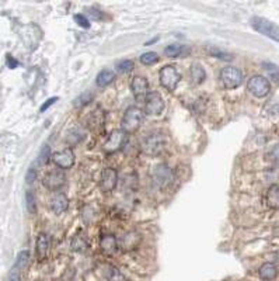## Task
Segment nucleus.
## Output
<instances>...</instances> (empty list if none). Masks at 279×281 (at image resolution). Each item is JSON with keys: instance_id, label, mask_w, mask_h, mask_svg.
I'll list each match as a JSON object with an SVG mask.
<instances>
[{"instance_id": "6e6552de", "label": "nucleus", "mask_w": 279, "mask_h": 281, "mask_svg": "<svg viewBox=\"0 0 279 281\" xmlns=\"http://www.w3.org/2000/svg\"><path fill=\"white\" fill-rule=\"evenodd\" d=\"M152 177H153V182L156 183V186L165 189V187H168L172 183L174 173H172V170L167 165H157L153 169Z\"/></svg>"}, {"instance_id": "5701e85b", "label": "nucleus", "mask_w": 279, "mask_h": 281, "mask_svg": "<svg viewBox=\"0 0 279 281\" xmlns=\"http://www.w3.org/2000/svg\"><path fill=\"white\" fill-rule=\"evenodd\" d=\"M72 249H73L74 252H77V253H83V252H86L87 249H89V242L87 239L83 236V235H76L73 239H72Z\"/></svg>"}, {"instance_id": "4468645a", "label": "nucleus", "mask_w": 279, "mask_h": 281, "mask_svg": "<svg viewBox=\"0 0 279 281\" xmlns=\"http://www.w3.org/2000/svg\"><path fill=\"white\" fill-rule=\"evenodd\" d=\"M51 248V236L48 233H40L38 238H37V245H35V253H37V257L38 260L42 262L45 260V257L48 255Z\"/></svg>"}, {"instance_id": "ea45409f", "label": "nucleus", "mask_w": 279, "mask_h": 281, "mask_svg": "<svg viewBox=\"0 0 279 281\" xmlns=\"http://www.w3.org/2000/svg\"><path fill=\"white\" fill-rule=\"evenodd\" d=\"M277 260H278V263H279V252L277 253Z\"/></svg>"}, {"instance_id": "aec40b11", "label": "nucleus", "mask_w": 279, "mask_h": 281, "mask_svg": "<svg viewBox=\"0 0 279 281\" xmlns=\"http://www.w3.org/2000/svg\"><path fill=\"white\" fill-rule=\"evenodd\" d=\"M189 52V48L184 44H171L165 48V55L168 58H177V57H184Z\"/></svg>"}, {"instance_id": "bb28decb", "label": "nucleus", "mask_w": 279, "mask_h": 281, "mask_svg": "<svg viewBox=\"0 0 279 281\" xmlns=\"http://www.w3.org/2000/svg\"><path fill=\"white\" fill-rule=\"evenodd\" d=\"M159 61H160V58H159V55H157L156 52H145V54L140 55V64H143L146 67L155 65Z\"/></svg>"}, {"instance_id": "c85d7f7f", "label": "nucleus", "mask_w": 279, "mask_h": 281, "mask_svg": "<svg viewBox=\"0 0 279 281\" xmlns=\"http://www.w3.org/2000/svg\"><path fill=\"white\" fill-rule=\"evenodd\" d=\"M50 157H51V148L48 145H45V146H42L41 152H40V155H38L37 163L40 166L47 165V163L50 162Z\"/></svg>"}, {"instance_id": "f8f14e48", "label": "nucleus", "mask_w": 279, "mask_h": 281, "mask_svg": "<svg viewBox=\"0 0 279 281\" xmlns=\"http://www.w3.org/2000/svg\"><path fill=\"white\" fill-rule=\"evenodd\" d=\"M118 183V172L112 167H107L103 170L101 177H100V189L104 193H110L116 187Z\"/></svg>"}, {"instance_id": "f3484780", "label": "nucleus", "mask_w": 279, "mask_h": 281, "mask_svg": "<svg viewBox=\"0 0 279 281\" xmlns=\"http://www.w3.org/2000/svg\"><path fill=\"white\" fill-rule=\"evenodd\" d=\"M140 240V236L139 233H136V232H128V233H125L121 240L118 242V245L121 246L122 250L125 252H129L132 249L136 248V245L139 243Z\"/></svg>"}, {"instance_id": "0eeeda50", "label": "nucleus", "mask_w": 279, "mask_h": 281, "mask_svg": "<svg viewBox=\"0 0 279 281\" xmlns=\"http://www.w3.org/2000/svg\"><path fill=\"white\" fill-rule=\"evenodd\" d=\"M166 146V140L163 135L160 134H153L150 137H146L142 142V148L143 152L148 153L150 156H156L157 153H160Z\"/></svg>"}, {"instance_id": "4c0bfd02", "label": "nucleus", "mask_w": 279, "mask_h": 281, "mask_svg": "<svg viewBox=\"0 0 279 281\" xmlns=\"http://www.w3.org/2000/svg\"><path fill=\"white\" fill-rule=\"evenodd\" d=\"M8 281H20V277L14 273L13 276H11V277H10V279H8Z\"/></svg>"}, {"instance_id": "ddd939ff", "label": "nucleus", "mask_w": 279, "mask_h": 281, "mask_svg": "<svg viewBox=\"0 0 279 281\" xmlns=\"http://www.w3.org/2000/svg\"><path fill=\"white\" fill-rule=\"evenodd\" d=\"M131 90L138 101L146 100L149 94V82L143 76H135L131 82Z\"/></svg>"}, {"instance_id": "2eb2a0df", "label": "nucleus", "mask_w": 279, "mask_h": 281, "mask_svg": "<svg viewBox=\"0 0 279 281\" xmlns=\"http://www.w3.org/2000/svg\"><path fill=\"white\" fill-rule=\"evenodd\" d=\"M118 248H119L118 240H116V238H115L112 233L104 235V236L101 238V240H100V249H101V252H103L104 255H107V256L115 255Z\"/></svg>"}, {"instance_id": "cd10ccee", "label": "nucleus", "mask_w": 279, "mask_h": 281, "mask_svg": "<svg viewBox=\"0 0 279 281\" xmlns=\"http://www.w3.org/2000/svg\"><path fill=\"white\" fill-rule=\"evenodd\" d=\"M133 68H135V62L131 61V59L119 61V62L116 64V70L121 72V73H128V72H131Z\"/></svg>"}, {"instance_id": "dca6fc26", "label": "nucleus", "mask_w": 279, "mask_h": 281, "mask_svg": "<svg viewBox=\"0 0 279 281\" xmlns=\"http://www.w3.org/2000/svg\"><path fill=\"white\" fill-rule=\"evenodd\" d=\"M69 208V199L65 193H57L56 196L51 201V210L54 211V214L60 215L65 212Z\"/></svg>"}, {"instance_id": "412c9836", "label": "nucleus", "mask_w": 279, "mask_h": 281, "mask_svg": "<svg viewBox=\"0 0 279 281\" xmlns=\"http://www.w3.org/2000/svg\"><path fill=\"white\" fill-rule=\"evenodd\" d=\"M115 80V73L110 69H103L99 74H97V79H96V84L99 87H107L111 83Z\"/></svg>"}, {"instance_id": "a211bd4d", "label": "nucleus", "mask_w": 279, "mask_h": 281, "mask_svg": "<svg viewBox=\"0 0 279 281\" xmlns=\"http://www.w3.org/2000/svg\"><path fill=\"white\" fill-rule=\"evenodd\" d=\"M258 276H260V279L264 281L275 280L277 276H278V267H277L275 263L267 262V263H264V265L258 269Z\"/></svg>"}, {"instance_id": "f03ea898", "label": "nucleus", "mask_w": 279, "mask_h": 281, "mask_svg": "<svg viewBox=\"0 0 279 281\" xmlns=\"http://www.w3.org/2000/svg\"><path fill=\"white\" fill-rule=\"evenodd\" d=\"M251 27L254 28L257 33L263 34L268 37L272 41L279 42V25L270 21L268 18L255 16L251 18Z\"/></svg>"}, {"instance_id": "a878e982", "label": "nucleus", "mask_w": 279, "mask_h": 281, "mask_svg": "<svg viewBox=\"0 0 279 281\" xmlns=\"http://www.w3.org/2000/svg\"><path fill=\"white\" fill-rule=\"evenodd\" d=\"M106 277H107L108 281H126V277L119 272V269L112 267V266L108 267L107 273H106Z\"/></svg>"}, {"instance_id": "9b49d317", "label": "nucleus", "mask_w": 279, "mask_h": 281, "mask_svg": "<svg viewBox=\"0 0 279 281\" xmlns=\"http://www.w3.org/2000/svg\"><path fill=\"white\" fill-rule=\"evenodd\" d=\"M54 163L60 169V170H67L70 167H73L74 162H76V156H74V152L70 148H66L63 150H59L56 152L54 156H52Z\"/></svg>"}, {"instance_id": "7c9ffc66", "label": "nucleus", "mask_w": 279, "mask_h": 281, "mask_svg": "<svg viewBox=\"0 0 279 281\" xmlns=\"http://www.w3.org/2000/svg\"><path fill=\"white\" fill-rule=\"evenodd\" d=\"M25 206H27V210L30 214H34L37 211V206H35V197L31 191H27L25 193Z\"/></svg>"}, {"instance_id": "b1692460", "label": "nucleus", "mask_w": 279, "mask_h": 281, "mask_svg": "<svg viewBox=\"0 0 279 281\" xmlns=\"http://www.w3.org/2000/svg\"><path fill=\"white\" fill-rule=\"evenodd\" d=\"M206 51L211 57L218 59H222V61H226V62H230L233 61V55H230L229 52L226 51H222L221 48H216V47H206Z\"/></svg>"}, {"instance_id": "1a4fd4ad", "label": "nucleus", "mask_w": 279, "mask_h": 281, "mask_svg": "<svg viewBox=\"0 0 279 281\" xmlns=\"http://www.w3.org/2000/svg\"><path fill=\"white\" fill-rule=\"evenodd\" d=\"M165 110V100L163 96L159 91H149L146 97V106H145V113L149 116H159Z\"/></svg>"}, {"instance_id": "423d86ee", "label": "nucleus", "mask_w": 279, "mask_h": 281, "mask_svg": "<svg viewBox=\"0 0 279 281\" xmlns=\"http://www.w3.org/2000/svg\"><path fill=\"white\" fill-rule=\"evenodd\" d=\"M159 79H160V84L165 87L166 90L174 91L175 87L178 86V83L181 80V74L178 73V70L175 69V67L172 65H166L160 69L159 72Z\"/></svg>"}, {"instance_id": "f257e3e1", "label": "nucleus", "mask_w": 279, "mask_h": 281, "mask_svg": "<svg viewBox=\"0 0 279 281\" xmlns=\"http://www.w3.org/2000/svg\"><path fill=\"white\" fill-rule=\"evenodd\" d=\"M145 120V111L140 110L139 107H129L122 117V123H121V130L128 134L136 133L140 128V125L143 124Z\"/></svg>"}, {"instance_id": "f704fd0d", "label": "nucleus", "mask_w": 279, "mask_h": 281, "mask_svg": "<svg viewBox=\"0 0 279 281\" xmlns=\"http://www.w3.org/2000/svg\"><path fill=\"white\" fill-rule=\"evenodd\" d=\"M35 177H37V172H35V169H30L28 170V173H27V183H33L35 180Z\"/></svg>"}, {"instance_id": "473e14b6", "label": "nucleus", "mask_w": 279, "mask_h": 281, "mask_svg": "<svg viewBox=\"0 0 279 281\" xmlns=\"http://www.w3.org/2000/svg\"><path fill=\"white\" fill-rule=\"evenodd\" d=\"M74 20H76V23L77 25H80L83 28H89L90 27V21H89V18L86 16H83V14H76L74 16Z\"/></svg>"}, {"instance_id": "393cba45", "label": "nucleus", "mask_w": 279, "mask_h": 281, "mask_svg": "<svg viewBox=\"0 0 279 281\" xmlns=\"http://www.w3.org/2000/svg\"><path fill=\"white\" fill-rule=\"evenodd\" d=\"M28 259H30V252L28 250L20 252L16 259V263H14V272L23 270L25 266H27V263H28Z\"/></svg>"}, {"instance_id": "6ab92c4d", "label": "nucleus", "mask_w": 279, "mask_h": 281, "mask_svg": "<svg viewBox=\"0 0 279 281\" xmlns=\"http://www.w3.org/2000/svg\"><path fill=\"white\" fill-rule=\"evenodd\" d=\"M267 206L271 210H279V184H272L265 194Z\"/></svg>"}, {"instance_id": "9d476101", "label": "nucleus", "mask_w": 279, "mask_h": 281, "mask_svg": "<svg viewBox=\"0 0 279 281\" xmlns=\"http://www.w3.org/2000/svg\"><path fill=\"white\" fill-rule=\"evenodd\" d=\"M42 184L51 191L60 190L66 184V174L60 169L59 170H51L44 176Z\"/></svg>"}, {"instance_id": "c9c22d12", "label": "nucleus", "mask_w": 279, "mask_h": 281, "mask_svg": "<svg viewBox=\"0 0 279 281\" xmlns=\"http://www.w3.org/2000/svg\"><path fill=\"white\" fill-rule=\"evenodd\" d=\"M56 100H57V97H52V99H50L48 101H45L44 104L41 106V111H45L47 108H50L54 103H56Z\"/></svg>"}, {"instance_id": "39448f33", "label": "nucleus", "mask_w": 279, "mask_h": 281, "mask_svg": "<svg viewBox=\"0 0 279 281\" xmlns=\"http://www.w3.org/2000/svg\"><path fill=\"white\" fill-rule=\"evenodd\" d=\"M243 72L236 67H226L221 70V82L226 90H234L243 83Z\"/></svg>"}, {"instance_id": "58836bf2", "label": "nucleus", "mask_w": 279, "mask_h": 281, "mask_svg": "<svg viewBox=\"0 0 279 281\" xmlns=\"http://www.w3.org/2000/svg\"><path fill=\"white\" fill-rule=\"evenodd\" d=\"M156 41H159V37H155L153 40H150V41H146V44H145V45H152L153 42H156Z\"/></svg>"}, {"instance_id": "20e7f679", "label": "nucleus", "mask_w": 279, "mask_h": 281, "mask_svg": "<svg viewBox=\"0 0 279 281\" xmlns=\"http://www.w3.org/2000/svg\"><path fill=\"white\" fill-rule=\"evenodd\" d=\"M247 89L257 99H264L271 91V83L267 77H264L261 74H254L248 79Z\"/></svg>"}, {"instance_id": "c756f323", "label": "nucleus", "mask_w": 279, "mask_h": 281, "mask_svg": "<svg viewBox=\"0 0 279 281\" xmlns=\"http://www.w3.org/2000/svg\"><path fill=\"white\" fill-rule=\"evenodd\" d=\"M93 99V93L90 91H86V93H83L82 96H79L77 99L74 100V107H83V106H86V104H89Z\"/></svg>"}, {"instance_id": "4be33fe9", "label": "nucleus", "mask_w": 279, "mask_h": 281, "mask_svg": "<svg viewBox=\"0 0 279 281\" xmlns=\"http://www.w3.org/2000/svg\"><path fill=\"white\" fill-rule=\"evenodd\" d=\"M189 73H191V80L195 83V84H201V83L205 82L206 72L205 69L201 67L199 64L192 65L191 70H189Z\"/></svg>"}, {"instance_id": "e433bc0d", "label": "nucleus", "mask_w": 279, "mask_h": 281, "mask_svg": "<svg viewBox=\"0 0 279 281\" xmlns=\"http://www.w3.org/2000/svg\"><path fill=\"white\" fill-rule=\"evenodd\" d=\"M89 13H90L91 16L94 17L96 20H100V18H101V14L97 13V10H96V8H89Z\"/></svg>"}, {"instance_id": "7ed1b4c3", "label": "nucleus", "mask_w": 279, "mask_h": 281, "mask_svg": "<svg viewBox=\"0 0 279 281\" xmlns=\"http://www.w3.org/2000/svg\"><path fill=\"white\" fill-rule=\"evenodd\" d=\"M126 140H128V134L122 131L121 128L119 130H114L112 133L110 134L107 140L104 142L103 152L106 155H114V153L119 152L126 145Z\"/></svg>"}, {"instance_id": "2f4dec72", "label": "nucleus", "mask_w": 279, "mask_h": 281, "mask_svg": "<svg viewBox=\"0 0 279 281\" xmlns=\"http://www.w3.org/2000/svg\"><path fill=\"white\" fill-rule=\"evenodd\" d=\"M263 65L264 68L271 73L272 79L279 84V68L277 67V65H274V64H270V62H264Z\"/></svg>"}, {"instance_id": "72a5a7b5", "label": "nucleus", "mask_w": 279, "mask_h": 281, "mask_svg": "<svg viewBox=\"0 0 279 281\" xmlns=\"http://www.w3.org/2000/svg\"><path fill=\"white\" fill-rule=\"evenodd\" d=\"M270 157H271V162L275 166H279V143L275 145L270 152Z\"/></svg>"}]
</instances>
